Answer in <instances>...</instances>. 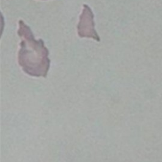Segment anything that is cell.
Wrapping results in <instances>:
<instances>
[{"mask_svg":"<svg viewBox=\"0 0 162 162\" xmlns=\"http://www.w3.org/2000/svg\"><path fill=\"white\" fill-rule=\"evenodd\" d=\"M18 35L21 39L18 61L27 74L46 77L50 66L49 51L42 39L36 40L30 27L22 21H18Z\"/></svg>","mask_w":162,"mask_h":162,"instance_id":"6da1fadb","label":"cell"},{"mask_svg":"<svg viewBox=\"0 0 162 162\" xmlns=\"http://www.w3.org/2000/svg\"><path fill=\"white\" fill-rule=\"evenodd\" d=\"M83 7L84 8L77 26L78 36L81 37L92 38L97 41H100V37L95 29L94 15L91 8L86 4H84Z\"/></svg>","mask_w":162,"mask_h":162,"instance_id":"7a4b0ae2","label":"cell"}]
</instances>
